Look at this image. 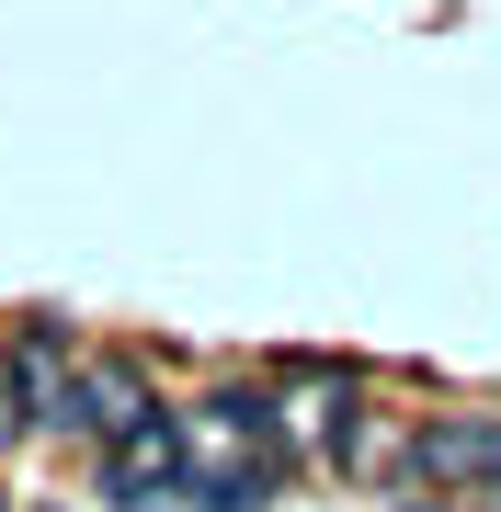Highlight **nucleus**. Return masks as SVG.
I'll return each mask as SVG.
<instances>
[{
  "instance_id": "obj_5",
  "label": "nucleus",
  "mask_w": 501,
  "mask_h": 512,
  "mask_svg": "<svg viewBox=\"0 0 501 512\" xmlns=\"http://www.w3.org/2000/svg\"><path fill=\"white\" fill-rule=\"evenodd\" d=\"M103 501H114V512H160V501H183V433H171V410L103 444Z\"/></svg>"
},
{
  "instance_id": "obj_1",
  "label": "nucleus",
  "mask_w": 501,
  "mask_h": 512,
  "mask_svg": "<svg viewBox=\"0 0 501 512\" xmlns=\"http://www.w3.org/2000/svg\"><path fill=\"white\" fill-rule=\"evenodd\" d=\"M171 433H183V501H205V512H262L274 501L285 444H274V410L251 387H217V399L171 410Z\"/></svg>"
},
{
  "instance_id": "obj_7",
  "label": "nucleus",
  "mask_w": 501,
  "mask_h": 512,
  "mask_svg": "<svg viewBox=\"0 0 501 512\" xmlns=\"http://www.w3.org/2000/svg\"><path fill=\"white\" fill-rule=\"evenodd\" d=\"M331 467H342V478H410V421L353 410V421H342V444H331Z\"/></svg>"
},
{
  "instance_id": "obj_3",
  "label": "nucleus",
  "mask_w": 501,
  "mask_h": 512,
  "mask_svg": "<svg viewBox=\"0 0 501 512\" xmlns=\"http://www.w3.org/2000/svg\"><path fill=\"white\" fill-rule=\"evenodd\" d=\"M137 421H160V387H149V365H137V353H80L69 433L103 456V444H114V433H137Z\"/></svg>"
},
{
  "instance_id": "obj_11",
  "label": "nucleus",
  "mask_w": 501,
  "mask_h": 512,
  "mask_svg": "<svg viewBox=\"0 0 501 512\" xmlns=\"http://www.w3.org/2000/svg\"><path fill=\"white\" fill-rule=\"evenodd\" d=\"M410 512H433V501H410Z\"/></svg>"
},
{
  "instance_id": "obj_6",
  "label": "nucleus",
  "mask_w": 501,
  "mask_h": 512,
  "mask_svg": "<svg viewBox=\"0 0 501 512\" xmlns=\"http://www.w3.org/2000/svg\"><path fill=\"white\" fill-rule=\"evenodd\" d=\"M262 410H274V444H285V456H331L342 421H353V376L342 365H297Z\"/></svg>"
},
{
  "instance_id": "obj_10",
  "label": "nucleus",
  "mask_w": 501,
  "mask_h": 512,
  "mask_svg": "<svg viewBox=\"0 0 501 512\" xmlns=\"http://www.w3.org/2000/svg\"><path fill=\"white\" fill-rule=\"evenodd\" d=\"M0 512H12V490H0Z\"/></svg>"
},
{
  "instance_id": "obj_2",
  "label": "nucleus",
  "mask_w": 501,
  "mask_h": 512,
  "mask_svg": "<svg viewBox=\"0 0 501 512\" xmlns=\"http://www.w3.org/2000/svg\"><path fill=\"white\" fill-rule=\"evenodd\" d=\"M410 478L445 490V501H479L501 478V410H433V421H410Z\"/></svg>"
},
{
  "instance_id": "obj_8",
  "label": "nucleus",
  "mask_w": 501,
  "mask_h": 512,
  "mask_svg": "<svg viewBox=\"0 0 501 512\" xmlns=\"http://www.w3.org/2000/svg\"><path fill=\"white\" fill-rule=\"evenodd\" d=\"M23 433H35V421H23V387H12V353H0V456H12Z\"/></svg>"
},
{
  "instance_id": "obj_9",
  "label": "nucleus",
  "mask_w": 501,
  "mask_h": 512,
  "mask_svg": "<svg viewBox=\"0 0 501 512\" xmlns=\"http://www.w3.org/2000/svg\"><path fill=\"white\" fill-rule=\"evenodd\" d=\"M479 512H501V478H490V490H479Z\"/></svg>"
},
{
  "instance_id": "obj_4",
  "label": "nucleus",
  "mask_w": 501,
  "mask_h": 512,
  "mask_svg": "<svg viewBox=\"0 0 501 512\" xmlns=\"http://www.w3.org/2000/svg\"><path fill=\"white\" fill-rule=\"evenodd\" d=\"M0 353H12L23 421H35V433H69V387H80V342H69V319H23Z\"/></svg>"
}]
</instances>
